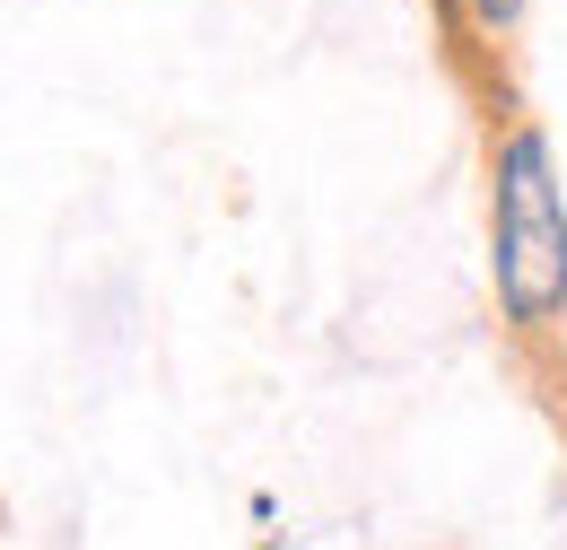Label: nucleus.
<instances>
[{
    "label": "nucleus",
    "instance_id": "nucleus-1",
    "mask_svg": "<svg viewBox=\"0 0 567 550\" xmlns=\"http://www.w3.org/2000/svg\"><path fill=\"white\" fill-rule=\"evenodd\" d=\"M489 288L515 342L567 333V184L533 114L489 132Z\"/></svg>",
    "mask_w": 567,
    "mask_h": 550
},
{
    "label": "nucleus",
    "instance_id": "nucleus-2",
    "mask_svg": "<svg viewBox=\"0 0 567 550\" xmlns=\"http://www.w3.org/2000/svg\"><path fill=\"white\" fill-rule=\"evenodd\" d=\"M533 0H463V27H454V53H506L515 27H524Z\"/></svg>",
    "mask_w": 567,
    "mask_h": 550
}]
</instances>
